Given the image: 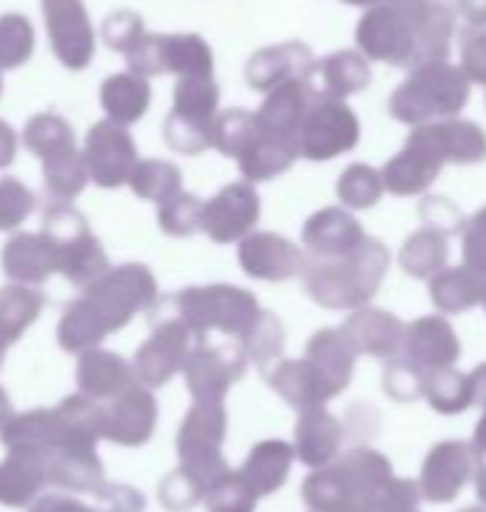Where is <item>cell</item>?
Wrapping results in <instances>:
<instances>
[{
  "instance_id": "cell-1",
  "label": "cell",
  "mask_w": 486,
  "mask_h": 512,
  "mask_svg": "<svg viewBox=\"0 0 486 512\" xmlns=\"http://www.w3.org/2000/svg\"><path fill=\"white\" fill-rule=\"evenodd\" d=\"M158 301V281L143 264L106 269L101 278L86 284L81 298L63 309L58 341L66 352L98 347L106 335L129 327L135 315L149 312Z\"/></svg>"
},
{
  "instance_id": "cell-2",
  "label": "cell",
  "mask_w": 486,
  "mask_h": 512,
  "mask_svg": "<svg viewBox=\"0 0 486 512\" xmlns=\"http://www.w3.org/2000/svg\"><path fill=\"white\" fill-rule=\"evenodd\" d=\"M389 252L381 241L364 238V244L341 258H312L304 264L306 295L324 309H361L384 284Z\"/></svg>"
},
{
  "instance_id": "cell-3",
  "label": "cell",
  "mask_w": 486,
  "mask_h": 512,
  "mask_svg": "<svg viewBox=\"0 0 486 512\" xmlns=\"http://www.w3.org/2000/svg\"><path fill=\"white\" fill-rule=\"evenodd\" d=\"M158 312L181 318L189 332L206 338L209 332H223L229 338H238L258 315V298L249 289L232 284H209V287H189L155 301Z\"/></svg>"
},
{
  "instance_id": "cell-4",
  "label": "cell",
  "mask_w": 486,
  "mask_h": 512,
  "mask_svg": "<svg viewBox=\"0 0 486 512\" xmlns=\"http://www.w3.org/2000/svg\"><path fill=\"white\" fill-rule=\"evenodd\" d=\"M392 481V467L384 455L369 450L352 452L338 470L315 475L306 484V498L318 510H375L384 487Z\"/></svg>"
},
{
  "instance_id": "cell-5",
  "label": "cell",
  "mask_w": 486,
  "mask_h": 512,
  "mask_svg": "<svg viewBox=\"0 0 486 512\" xmlns=\"http://www.w3.org/2000/svg\"><path fill=\"white\" fill-rule=\"evenodd\" d=\"M43 235L55 246L58 272L72 284L86 287L109 269L106 249L72 204H49L43 212Z\"/></svg>"
},
{
  "instance_id": "cell-6",
  "label": "cell",
  "mask_w": 486,
  "mask_h": 512,
  "mask_svg": "<svg viewBox=\"0 0 486 512\" xmlns=\"http://www.w3.org/2000/svg\"><path fill=\"white\" fill-rule=\"evenodd\" d=\"M298 158L332 161L358 144V121L344 103L329 98H312L304 123L295 135Z\"/></svg>"
},
{
  "instance_id": "cell-7",
  "label": "cell",
  "mask_w": 486,
  "mask_h": 512,
  "mask_svg": "<svg viewBox=\"0 0 486 512\" xmlns=\"http://www.w3.org/2000/svg\"><path fill=\"white\" fill-rule=\"evenodd\" d=\"M83 164L89 172V181L101 189H118L129 184L132 169L138 166V149L126 126L112 121H98L86 132L83 144Z\"/></svg>"
},
{
  "instance_id": "cell-8",
  "label": "cell",
  "mask_w": 486,
  "mask_h": 512,
  "mask_svg": "<svg viewBox=\"0 0 486 512\" xmlns=\"http://www.w3.org/2000/svg\"><path fill=\"white\" fill-rule=\"evenodd\" d=\"M41 9L55 58L72 72L86 69L95 58V26L83 0H41Z\"/></svg>"
},
{
  "instance_id": "cell-9",
  "label": "cell",
  "mask_w": 486,
  "mask_h": 512,
  "mask_svg": "<svg viewBox=\"0 0 486 512\" xmlns=\"http://www.w3.org/2000/svg\"><path fill=\"white\" fill-rule=\"evenodd\" d=\"M481 452L466 441H441L424 458L418 490L432 504L455 501L466 484L481 470Z\"/></svg>"
},
{
  "instance_id": "cell-10",
  "label": "cell",
  "mask_w": 486,
  "mask_h": 512,
  "mask_svg": "<svg viewBox=\"0 0 486 512\" xmlns=\"http://www.w3.org/2000/svg\"><path fill=\"white\" fill-rule=\"evenodd\" d=\"M446 161V149L438 138L435 129H424L418 135H412V141L401 155H395L386 164L384 181L386 192L398 195V198H409V195H421L426 192L432 181L438 178L441 164Z\"/></svg>"
},
{
  "instance_id": "cell-11",
  "label": "cell",
  "mask_w": 486,
  "mask_h": 512,
  "mask_svg": "<svg viewBox=\"0 0 486 512\" xmlns=\"http://www.w3.org/2000/svg\"><path fill=\"white\" fill-rule=\"evenodd\" d=\"M261 218V198L255 184H226L209 201L203 204L201 229L215 244H232L241 241L249 232H255Z\"/></svg>"
},
{
  "instance_id": "cell-12",
  "label": "cell",
  "mask_w": 486,
  "mask_h": 512,
  "mask_svg": "<svg viewBox=\"0 0 486 512\" xmlns=\"http://www.w3.org/2000/svg\"><path fill=\"white\" fill-rule=\"evenodd\" d=\"M238 261L249 278L281 284V281H292L295 275L304 272L306 255L301 252V246L292 244L284 235L249 232L246 238L238 241Z\"/></svg>"
},
{
  "instance_id": "cell-13",
  "label": "cell",
  "mask_w": 486,
  "mask_h": 512,
  "mask_svg": "<svg viewBox=\"0 0 486 512\" xmlns=\"http://www.w3.org/2000/svg\"><path fill=\"white\" fill-rule=\"evenodd\" d=\"M149 321H152V335L138 349L135 364H138V375H143L149 384H163L175 369L183 367L192 332L186 329L181 318L158 312V309H149Z\"/></svg>"
},
{
  "instance_id": "cell-14",
  "label": "cell",
  "mask_w": 486,
  "mask_h": 512,
  "mask_svg": "<svg viewBox=\"0 0 486 512\" xmlns=\"http://www.w3.org/2000/svg\"><path fill=\"white\" fill-rule=\"evenodd\" d=\"M243 347L241 341H223L209 344L206 338H198L195 349L186 352V378L198 395H218L226 390L232 378H238L243 369Z\"/></svg>"
},
{
  "instance_id": "cell-15",
  "label": "cell",
  "mask_w": 486,
  "mask_h": 512,
  "mask_svg": "<svg viewBox=\"0 0 486 512\" xmlns=\"http://www.w3.org/2000/svg\"><path fill=\"white\" fill-rule=\"evenodd\" d=\"M0 267L12 284H26V287L43 284L49 275L58 272L55 246L43 232H18L3 244Z\"/></svg>"
},
{
  "instance_id": "cell-16",
  "label": "cell",
  "mask_w": 486,
  "mask_h": 512,
  "mask_svg": "<svg viewBox=\"0 0 486 512\" xmlns=\"http://www.w3.org/2000/svg\"><path fill=\"white\" fill-rule=\"evenodd\" d=\"M304 249L312 258H341L346 252L364 244V226L346 209L326 206L318 209L304 224Z\"/></svg>"
},
{
  "instance_id": "cell-17",
  "label": "cell",
  "mask_w": 486,
  "mask_h": 512,
  "mask_svg": "<svg viewBox=\"0 0 486 512\" xmlns=\"http://www.w3.org/2000/svg\"><path fill=\"white\" fill-rule=\"evenodd\" d=\"M404 349L406 358L424 372L426 369L455 367V361L461 358V341H458L455 329L449 327V321L441 315H426V318H418L415 324H409Z\"/></svg>"
},
{
  "instance_id": "cell-18",
  "label": "cell",
  "mask_w": 486,
  "mask_h": 512,
  "mask_svg": "<svg viewBox=\"0 0 486 512\" xmlns=\"http://www.w3.org/2000/svg\"><path fill=\"white\" fill-rule=\"evenodd\" d=\"M312 66V55L304 43H281V46H266L258 49L246 63V83L255 92H269L286 81L304 78Z\"/></svg>"
},
{
  "instance_id": "cell-19",
  "label": "cell",
  "mask_w": 486,
  "mask_h": 512,
  "mask_svg": "<svg viewBox=\"0 0 486 512\" xmlns=\"http://www.w3.org/2000/svg\"><path fill=\"white\" fill-rule=\"evenodd\" d=\"M312 98L315 95L309 92L304 78H295V81H286L281 86H275V89H269L261 109L255 112L258 129L269 132V135H278V138L295 141Z\"/></svg>"
},
{
  "instance_id": "cell-20",
  "label": "cell",
  "mask_w": 486,
  "mask_h": 512,
  "mask_svg": "<svg viewBox=\"0 0 486 512\" xmlns=\"http://www.w3.org/2000/svg\"><path fill=\"white\" fill-rule=\"evenodd\" d=\"M344 332L352 338L358 352H369L375 358H392L404 349L406 327L386 309L361 307L346 318Z\"/></svg>"
},
{
  "instance_id": "cell-21",
  "label": "cell",
  "mask_w": 486,
  "mask_h": 512,
  "mask_svg": "<svg viewBox=\"0 0 486 512\" xmlns=\"http://www.w3.org/2000/svg\"><path fill=\"white\" fill-rule=\"evenodd\" d=\"M358 358V347L341 329H321L306 344V361L321 372L329 392H341L352 378V367Z\"/></svg>"
},
{
  "instance_id": "cell-22",
  "label": "cell",
  "mask_w": 486,
  "mask_h": 512,
  "mask_svg": "<svg viewBox=\"0 0 486 512\" xmlns=\"http://www.w3.org/2000/svg\"><path fill=\"white\" fill-rule=\"evenodd\" d=\"M295 161H298V144L295 141L258 129L252 144L238 155V169H241L246 184H264V181L284 175Z\"/></svg>"
},
{
  "instance_id": "cell-23",
  "label": "cell",
  "mask_w": 486,
  "mask_h": 512,
  "mask_svg": "<svg viewBox=\"0 0 486 512\" xmlns=\"http://www.w3.org/2000/svg\"><path fill=\"white\" fill-rule=\"evenodd\" d=\"M306 86L315 98H344L352 95L358 89H364L369 81L364 61L352 52H338L332 58H326L318 66H309V72L304 75Z\"/></svg>"
},
{
  "instance_id": "cell-24",
  "label": "cell",
  "mask_w": 486,
  "mask_h": 512,
  "mask_svg": "<svg viewBox=\"0 0 486 512\" xmlns=\"http://www.w3.org/2000/svg\"><path fill=\"white\" fill-rule=\"evenodd\" d=\"M149 103H152V89L141 75L121 72V75H109L103 81L101 106L106 112V121L118 123V126L138 123L146 115Z\"/></svg>"
},
{
  "instance_id": "cell-25",
  "label": "cell",
  "mask_w": 486,
  "mask_h": 512,
  "mask_svg": "<svg viewBox=\"0 0 486 512\" xmlns=\"http://www.w3.org/2000/svg\"><path fill=\"white\" fill-rule=\"evenodd\" d=\"M429 295H432V304L441 312L458 315V312H466L469 307L484 304L486 275L469 269L466 264L455 269H441L438 275L429 278Z\"/></svg>"
},
{
  "instance_id": "cell-26",
  "label": "cell",
  "mask_w": 486,
  "mask_h": 512,
  "mask_svg": "<svg viewBox=\"0 0 486 512\" xmlns=\"http://www.w3.org/2000/svg\"><path fill=\"white\" fill-rule=\"evenodd\" d=\"M46 295L26 284H6L0 289V344H15L26 329L41 318Z\"/></svg>"
},
{
  "instance_id": "cell-27",
  "label": "cell",
  "mask_w": 486,
  "mask_h": 512,
  "mask_svg": "<svg viewBox=\"0 0 486 512\" xmlns=\"http://www.w3.org/2000/svg\"><path fill=\"white\" fill-rule=\"evenodd\" d=\"M406 23L401 21L398 12L392 9H378L366 15L358 26V43L364 46L372 58L384 61H401L406 58Z\"/></svg>"
},
{
  "instance_id": "cell-28",
  "label": "cell",
  "mask_w": 486,
  "mask_h": 512,
  "mask_svg": "<svg viewBox=\"0 0 486 512\" xmlns=\"http://www.w3.org/2000/svg\"><path fill=\"white\" fill-rule=\"evenodd\" d=\"M449 258V238L435 229H418L401 246V267L412 278H432L446 267Z\"/></svg>"
},
{
  "instance_id": "cell-29",
  "label": "cell",
  "mask_w": 486,
  "mask_h": 512,
  "mask_svg": "<svg viewBox=\"0 0 486 512\" xmlns=\"http://www.w3.org/2000/svg\"><path fill=\"white\" fill-rule=\"evenodd\" d=\"M429 407L441 415H458L472 407V387H469V375L458 369H426L424 372V390H421Z\"/></svg>"
},
{
  "instance_id": "cell-30",
  "label": "cell",
  "mask_w": 486,
  "mask_h": 512,
  "mask_svg": "<svg viewBox=\"0 0 486 512\" xmlns=\"http://www.w3.org/2000/svg\"><path fill=\"white\" fill-rule=\"evenodd\" d=\"M23 144H26V149H29L35 158L52 161V158H61V155L75 149V129L63 121L61 115H55V112H41V115H35L32 121L26 123V129H23Z\"/></svg>"
},
{
  "instance_id": "cell-31",
  "label": "cell",
  "mask_w": 486,
  "mask_h": 512,
  "mask_svg": "<svg viewBox=\"0 0 486 512\" xmlns=\"http://www.w3.org/2000/svg\"><path fill=\"white\" fill-rule=\"evenodd\" d=\"M163 52H166V72L172 75H181V78H212L215 72V58H212V49L209 43L203 41L201 35H166L163 43Z\"/></svg>"
},
{
  "instance_id": "cell-32",
  "label": "cell",
  "mask_w": 486,
  "mask_h": 512,
  "mask_svg": "<svg viewBox=\"0 0 486 512\" xmlns=\"http://www.w3.org/2000/svg\"><path fill=\"white\" fill-rule=\"evenodd\" d=\"M272 384L284 392L292 404H318L332 398L321 372L309 361H286L272 369Z\"/></svg>"
},
{
  "instance_id": "cell-33",
  "label": "cell",
  "mask_w": 486,
  "mask_h": 512,
  "mask_svg": "<svg viewBox=\"0 0 486 512\" xmlns=\"http://www.w3.org/2000/svg\"><path fill=\"white\" fill-rule=\"evenodd\" d=\"M129 186H132L135 198L149 201V204H163V201H169L172 195L181 192L183 175L175 164L149 158V161H138V166L132 169Z\"/></svg>"
},
{
  "instance_id": "cell-34",
  "label": "cell",
  "mask_w": 486,
  "mask_h": 512,
  "mask_svg": "<svg viewBox=\"0 0 486 512\" xmlns=\"http://www.w3.org/2000/svg\"><path fill=\"white\" fill-rule=\"evenodd\" d=\"M43 184L52 195V204H72L89 184V172L81 152L72 149L61 158L43 161Z\"/></svg>"
},
{
  "instance_id": "cell-35",
  "label": "cell",
  "mask_w": 486,
  "mask_h": 512,
  "mask_svg": "<svg viewBox=\"0 0 486 512\" xmlns=\"http://www.w3.org/2000/svg\"><path fill=\"white\" fill-rule=\"evenodd\" d=\"M218 83L215 78H178L175 83V106L172 112L181 118H192V121H215L218 115Z\"/></svg>"
},
{
  "instance_id": "cell-36",
  "label": "cell",
  "mask_w": 486,
  "mask_h": 512,
  "mask_svg": "<svg viewBox=\"0 0 486 512\" xmlns=\"http://www.w3.org/2000/svg\"><path fill=\"white\" fill-rule=\"evenodd\" d=\"M258 135V118L255 112L246 109H226L221 115H215V126H212V146L226 155L235 158L241 155L246 146L252 144V138Z\"/></svg>"
},
{
  "instance_id": "cell-37",
  "label": "cell",
  "mask_w": 486,
  "mask_h": 512,
  "mask_svg": "<svg viewBox=\"0 0 486 512\" xmlns=\"http://www.w3.org/2000/svg\"><path fill=\"white\" fill-rule=\"evenodd\" d=\"M35 52V29L18 12L0 15V72L21 69Z\"/></svg>"
},
{
  "instance_id": "cell-38",
  "label": "cell",
  "mask_w": 486,
  "mask_h": 512,
  "mask_svg": "<svg viewBox=\"0 0 486 512\" xmlns=\"http://www.w3.org/2000/svg\"><path fill=\"white\" fill-rule=\"evenodd\" d=\"M78 372H81L83 390L95 392V395L118 390L123 381H126V364H123L118 355H112V352L98 347L83 352Z\"/></svg>"
},
{
  "instance_id": "cell-39",
  "label": "cell",
  "mask_w": 486,
  "mask_h": 512,
  "mask_svg": "<svg viewBox=\"0 0 486 512\" xmlns=\"http://www.w3.org/2000/svg\"><path fill=\"white\" fill-rule=\"evenodd\" d=\"M298 438H301V455L306 461L324 464L326 458H332V452L338 450L341 427L326 412H309L298 427Z\"/></svg>"
},
{
  "instance_id": "cell-40",
  "label": "cell",
  "mask_w": 486,
  "mask_h": 512,
  "mask_svg": "<svg viewBox=\"0 0 486 512\" xmlns=\"http://www.w3.org/2000/svg\"><path fill=\"white\" fill-rule=\"evenodd\" d=\"M384 181L381 172L372 166L352 164L344 175L338 178V198L346 209H372L384 195Z\"/></svg>"
},
{
  "instance_id": "cell-41",
  "label": "cell",
  "mask_w": 486,
  "mask_h": 512,
  "mask_svg": "<svg viewBox=\"0 0 486 512\" xmlns=\"http://www.w3.org/2000/svg\"><path fill=\"white\" fill-rule=\"evenodd\" d=\"M241 347L258 364H266L275 355H281V349H284V324L278 321V315L269 312V309H258V315L252 318V324L241 335Z\"/></svg>"
},
{
  "instance_id": "cell-42",
  "label": "cell",
  "mask_w": 486,
  "mask_h": 512,
  "mask_svg": "<svg viewBox=\"0 0 486 512\" xmlns=\"http://www.w3.org/2000/svg\"><path fill=\"white\" fill-rule=\"evenodd\" d=\"M203 201L198 195L178 192L169 201L158 204V226L172 238H189L201 229Z\"/></svg>"
},
{
  "instance_id": "cell-43",
  "label": "cell",
  "mask_w": 486,
  "mask_h": 512,
  "mask_svg": "<svg viewBox=\"0 0 486 512\" xmlns=\"http://www.w3.org/2000/svg\"><path fill=\"white\" fill-rule=\"evenodd\" d=\"M212 126L215 121H192L169 112L163 121V141L181 155H201L212 146Z\"/></svg>"
},
{
  "instance_id": "cell-44",
  "label": "cell",
  "mask_w": 486,
  "mask_h": 512,
  "mask_svg": "<svg viewBox=\"0 0 486 512\" xmlns=\"http://www.w3.org/2000/svg\"><path fill=\"white\" fill-rule=\"evenodd\" d=\"M35 212V192L18 178L0 181V232H18Z\"/></svg>"
},
{
  "instance_id": "cell-45",
  "label": "cell",
  "mask_w": 486,
  "mask_h": 512,
  "mask_svg": "<svg viewBox=\"0 0 486 512\" xmlns=\"http://www.w3.org/2000/svg\"><path fill=\"white\" fill-rule=\"evenodd\" d=\"M101 35L103 43H106L109 49L126 55V52L146 35V32H143V18L138 12H132V9H118V12H112V15L101 23Z\"/></svg>"
},
{
  "instance_id": "cell-46",
  "label": "cell",
  "mask_w": 486,
  "mask_h": 512,
  "mask_svg": "<svg viewBox=\"0 0 486 512\" xmlns=\"http://www.w3.org/2000/svg\"><path fill=\"white\" fill-rule=\"evenodd\" d=\"M163 43H166V35H143L141 41L126 52L129 72H132V75H141V78L163 75V72H166V52H163Z\"/></svg>"
},
{
  "instance_id": "cell-47",
  "label": "cell",
  "mask_w": 486,
  "mask_h": 512,
  "mask_svg": "<svg viewBox=\"0 0 486 512\" xmlns=\"http://www.w3.org/2000/svg\"><path fill=\"white\" fill-rule=\"evenodd\" d=\"M384 387L395 401H415V398H421V390H424V369L415 367L409 358L392 361L386 367Z\"/></svg>"
},
{
  "instance_id": "cell-48",
  "label": "cell",
  "mask_w": 486,
  "mask_h": 512,
  "mask_svg": "<svg viewBox=\"0 0 486 512\" xmlns=\"http://www.w3.org/2000/svg\"><path fill=\"white\" fill-rule=\"evenodd\" d=\"M418 215H421L424 226L441 232V235H455V232L464 229V215H461L458 204L446 201L441 195H429L418 209Z\"/></svg>"
},
{
  "instance_id": "cell-49",
  "label": "cell",
  "mask_w": 486,
  "mask_h": 512,
  "mask_svg": "<svg viewBox=\"0 0 486 512\" xmlns=\"http://www.w3.org/2000/svg\"><path fill=\"white\" fill-rule=\"evenodd\" d=\"M152 418V401L146 392H129L118 407V435L121 438H138L149 430Z\"/></svg>"
},
{
  "instance_id": "cell-50",
  "label": "cell",
  "mask_w": 486,
  "mask_h": 512,
  "mask_svg": "<svg viewBox=\"0 0 486 512\" xmlns=\"http://www.w3.org/2000/svg\"><path fill=\"white\" fill-rule=\"evenodd\" d=\"M464 264L486 275V206L464 224Z\"/></svg>"
},
{
  "instance_id": "cell-51",
  "label": "cell",
  "mask_w": 486,
  "mask_h": 512,
  "mask_svg": "<svg viewBox=\"0 0 486 512\" xmlns=\"http://www.w3.org/2000/svg\"><path fill=\"white\" fill-rule=\"evenodd\" d=\"M255 478L258 484H264L266 490H272L281 478H284L286 464H289V450L281 444H266L264 450L255 455Z\"/></svg>"
},
{
  "instance_id": "cell-52",
  "label": "cell",
  "mask_w": 486,
  "mask_h": 512,
  "mask_svg": "<svg viewBox=\"0 0 486 512\" xmlns=\"http://www.w3.org/2000/svg\"><path fill=\"white\" fill-rule=\"evenodd\" d=\"M469 387H472V407H481L484 410L478 427H475V435H472V447L481 452V455H486V364H481V367L469 375Z\"/></svg>"
},
{
  "instance_id": "cell-53",
  "label": "cell",
  "mask_w": 486,
  "mask_h": 512,
  "mask_svg": "<svg viewBox=\"0 0 486 512\" xmlns=\"http://www.w3.org/2000/svg\"><path fill=\"white\" fill-rule=\"evenodd\" d=\"M15 155H18V132L0 118V169L12 166Z\"/></svg>"
},
{
  "instance_id": "cell-54",
  "label": "cell",
  "mask_w": 486,
  "mask_h": 512,
  "mask_svg": "<svg viewBox=\"0 0 486 512\" xmlns=\"http://www.w3.org/2000/svg\"><path fill=\"white\" fill-rule=\"evenodd\" d=\"M215 507L218 510H246V498H243L241 492H229V490H221V495L215 498Z\"/></svg>"
},
{
  "instance_id": "cell-55",
  "label": "cell",
  "mask_w": 486,
  "mask_h": 512,
  "mask_svg": "<svg viewBox=\"0 0 486 512\" xmlns=\"http://www.w3.org/2000/svg\"><path fill=\"white\" fill-rule=\"evenodd\" d=\"M475 490H478V501L486 507V467H481L475 475Z\"/></svg>"
},
{
  "instance_id": "cell-56",
  "label": "cell",
  "mask_w": 486,
  "mask_h": 512,
  "mask_svg": "<svg viewBox=\"0 0 486 512\" xmlns=\"http://www.w3.org/2000/svg\"><path fill=\"white\" fill-rule=\"evenodd\" d=\"M3 410H6V398H3V392H0V415H3Z\"/></svg>"
},
{
  "instance_id": "cell-57",
  "label": "cell",
  "mask_w": 486,
  "mask_h": 512,
  "mask_svg": "<svg viewBox=\"0 0 486 512\" xmlns=\"http://www.w3.org/2000/svg\"><path fill=\"white\" fill-rule=\"evenodd\" d=\"M461 512H486V510H481V507H466V510H461Z\"/></svg>"
},
{
  "instance_id": "cell-58",
  "label": "cell",
  "mask_w": 486,
  "mask_h": 512,
  "mask_svg": "<svg viewBox=\"0 0 486 512\" xmlns=\"http://www.w3.org/2000/svg\"><path fill=\"white\" fill-rule=\"evenodd\" d=\"M349 3H372V0H349Z\"/></svg>"
},
{
  "instance_id": "cell-59",
  "label": "cell",
  "mask_w": 486,
  "mask_h": 512,
  "mask_svg": "<svg viewBox=\"0 0 486 512\" xmlns=\"http://www.w3.org/2000/svg\"><path fill=\"white\" fill-rule=\"evenodd\" d=\"M3 349H6V344H0V361H3Z\"/></svg>"
},
{
  "instance_id": "cell-60",
  "label": "cell",
  "mask_w": 486,
  "mask_h": 512,
  "mask_svg": "<svg viewBox=\"0 0 486 512\" xmlns=\"http://www.w3.org/2000/svg\"><path fill=\"white\" fill-rule=\"evenodd\" d=\"M0 95H3V78H0Z\"/></svg>"
},
{
  "instance_id": "cell-61",
  "label": "cell",
  "mask_w": 486,
  "mask_h": 512,
  "mask_svg": "<svg viewBox=\"0 0 486 512\" xmlns=\"http://www.w3.org/2000/svg\"><path fill=\"white\" fill-rule=\"evenodd\" d=\"M395 512H415V510H395Z\"/></svg>"
},
{
  "instance_id": "cell-62",
  "label": "cell",
  "mask_w": 486,
  "mask_h": 512,
  "mask_svg": "<svg viewBox=\"0 0 486 512\" xmlns=\"http://www.w3.org/2000/svg\"><path fill=\"white\" fill-rule=\"evenodd\" d=\"M484 307H486V301H484Z\"/></svg>"
}]
</instances>
